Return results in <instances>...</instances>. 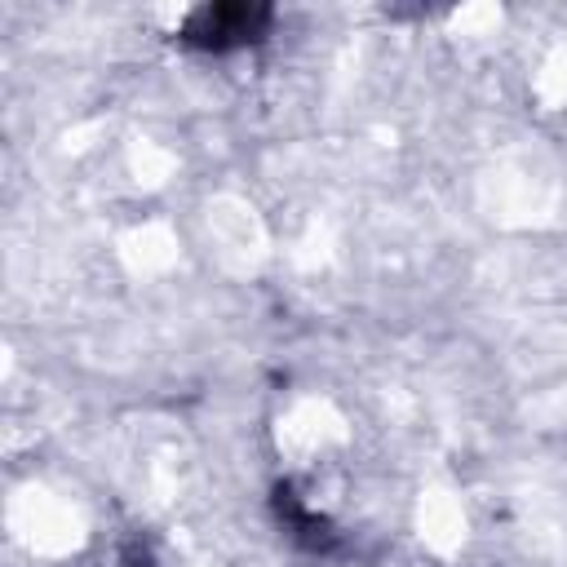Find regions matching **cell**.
Wrapping results in <instances>:
<instances>
[{"label": "cell", "instance_id": "obj_1", "mask_svg": "<svg viewBox=\"0 0 567 567\" xmlns=\"http://www.w3.org/2000/svg\"><path fill=\"white\" fill-rule=\"evenodd\" d=\"M275 22L270 4H252V0H217V4H199L186 13L182 22V44L204 49V53H235L248 44H261L266 31Z\"/></svg>", "mask_w": 567, "mask_h": 567}, {"label": "cell", "instance_id": "obj_2", "mask_svg": "<svg viewBox=\"0 0 567 567\" xmlns=\"http://www.w3.org/2000/svg\"><path fill=\"white\" fill-rule=\"evenodd\" d=\"M270 509H275L279 527L288 532V540H297L301 549H310V554H332V549L341 545L337 527H332L315 505H306V496H297L292 483H279V487L270 492Z\"/></svg>", "mask_w": 567, "mask_h": 567}, {"label": "cell", "instance_id": "obj_3", "mask_svg": "<svg viewBox=\"0 0 567 567\" xmlns=\"http://www.w3.org/2000/svg\"><path fill=\"white\" fill-rule=\"evenodd\" d=\"M128 567H151V558L146 554H128Z\"/></svg>", "mask_w": 567, "mask_h": 567}]
</instances>
